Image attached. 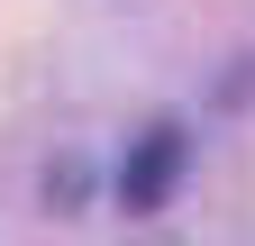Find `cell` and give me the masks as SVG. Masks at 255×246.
<instances>
[{"instance_id": "6da1fadb", "label": "cell", "mask_w": 255, "mask_h": 246, "mask_svg": "<svg viewBox=\"0 0 255 246\" xmlns=\"http://www.w3.org/2000/svg\"><path fill=\"white\" fill-rule=\"evenodd\" d=\"M173 173H182V128H146L137 146H128V164H119V210L128 219L164 210L173 201Z\"/></svg>"}]
</instances>
